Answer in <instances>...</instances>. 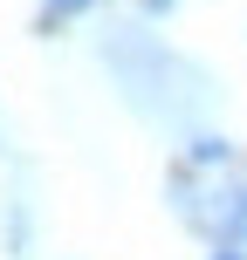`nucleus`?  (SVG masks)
I'll list each match as a JSON object with an SVG mask.
<instances>
[{"instance_id": "f257e3e1", "label": "nucleus", "mask_w": 247, "mask_h": 260, "mask_svg": "<svg viewBox=\"0 0 247 260\" xmlns=\"http://www.w3.org/2000/svg\"><path fill=\"white\" fill-rule=\"evenodd\" d=\"M227 157H234L227 137H193V165H227Z\"/></svg>"}, {"instance_id": "f03ea898", "label": "nucleus", "mask_w": 247, "mask_h": 260, "mask_svg": "<svg viewBox=\"0 0 247 260\" xmlns=\"http://www.w3.org/2000/svg\"><path fill=\"white\" fill-rule=\"evenodd\" d=\"M90 0H48V21H69V14H83Z\"/></svg>"}, {"instance_id": "7ed1b4c3", "label": "nucleus", "mask_w": 247, "mask_h": 260, "mask_svg": "<svg viewBox=\"0 0 247 260\" xmlns=\"http://www.w3.org/2000/svg\"><path fill=\"white\" fill-rule=\"evenodd\" d=\"M213 260H247V253H240V247H220V253H213Z\"/></svg>"}]
</instances>
